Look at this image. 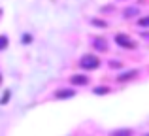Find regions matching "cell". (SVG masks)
<instances>
[{"label":"cell","mask_w":149,"mask_h":136,"mask_svg":"<svg viewBox=\"0 0 149 136\" xmlns=\"http://www.w3.org/2000/svg\"><path fill=\"white\" fill-rule=\"evenodd\" d=\"M100 64H102L100 57H96L95 53H85L79 59V66L83 70H96V68H100Z\"/></svg>","instance_id":"1"},{"label":"cell","mask_w":149,"mask_h":136,"mask_svg":"<svg viewBox=\"0 0 149 136\" xmlns=\"http://www.w3.org/2000/svg\"><path fill=\"white\" fill-rule=\"evenodd\" d=\"M140 15V8L138 6H128L127 10L123 11V17L125 19H136Z\"/></svg>","instance_id":"7"},{"label":"cell","mask_w":149,"mask_h":136,"mask_svg":"<svg viewBox=\"0 0 149 136\" xmlns=\"http://www.w3.org/2000/svg\"><path fill=\"white\" fill-rule=\"evenodd\" d=\"M0 81H2V74H0Z\"/></svg>","instance_id":"16"},{"label":"cell","mask_w":149,"mask_h":136,"mask_svg":"<svg viewBox=\"0 0 149 136\" xmlns=\"http://www.w3.org/2000/svg\"><path fill=\"white\" fill-rule=\"evenodd\" d=\"M113 40H115V44L119 45V47H123V49H136L138 47V44H136V40H132L128 34H115L113 36Z\"/></svg>","instance_id":"2"},{"label":"cell","mask_w":149,"mask_h":136,"mask_svg":"<svg viewBox=\"0 0 149 136\" xmlns=\"http://www.w3.org/2000/svg\"><path fill=\"white\" fill-rule=\"evenodd\" d=\"M10 98H11V91H10V89H8V91L4 93V96H2V98H0V106H6V104L10 102Z\"/></svg>","instance_id":"11"},{"label":"cell","mask_w":149,"mask_h":136,"mask_svg":"<svg viewBox=\"0 0 149 136\" xmlns=\"http://www.w3.org/2000/svg\"><path fill=\"white\" fill-rule=\"evenodd\" d=\"M142 136H149V134H147V133H146V134H142Z\"/></svg>","instance_id":"15"},{"label":"cell","mask_w":149,"mask_h":136,"mask_svg":"<svg viewBox=\"0 0 149 136\" xmlns=\"http://www.w3.org/2000/svg\"><path fill=\"white\" fill-rule=\"evenodd\" d=\"M109 91H111V89H109L108 85H100V87H95V89H93V93H95V95H108Z\"/></svg>","instance_id":"9"},{"label":"cell","mask_w":149,"mask_h":136,"mask_svg":"<svg viewBox=\"0 0 149 136\" xmlns=\"http://www.w3.org/2000/svg\"><path fill=\"white\" fill-rule=\"evenodd\" d=\"M77 95V91L74 87H62V89H57V91L53 93V98H57V100H68V98H72V96H76Z\"/></svg>","instance_id":"3"},{"label":"cell","mask_w":149,"mask_h":136,"mask_svg":"<svg viewBox=\"0 0 149 136\" xmlns=\"http://www.w3.org/2000/svg\"><path fill=\"white\" fill-rule=\"evenodd\" d=\"M70 83L74 87H85V85L91 83V76H87V74H74V76H70Z\"/></svg>","instance_id":"4"},{"label":"cell","mask_w":149,"mask_h":136,"mask_svg":"<svg viewBox=\"0 0 149 136\" xmlns=\"http://www.w3.org/2000/svg\"><path fill=\"white\" fill-rule=\"evenodd\" d=\"M138 25H140V27H147V25H149V19H147V17L140 19V21H138Z\"/></svg>","instance_id":"14"},{"label":"cell","mask_w":149,"mask_h":136,"mask_svg":"<svg viewBox=\"0 0 149 136\" xmlns=\"http://www.w3.org/2000/svg\"><path fill=\"white\" fill-rule=\"evenodd\" d=\"M91 23H93L95 27H100V29H106V27H108V23L102 21V19H91Z\"/></svg>","instance_id":"13"},{"label":"cell","mask_w":149,"mask_h":136,"mask_svg":"<svg viewBox=\"0 0 149 136\" xmlns=\"http://www.w3.org/2000/svg\"><path fill=\"white\" fill-rule=\"evenodd\" d=\"M93 47L96 49V51H108V40L106 38H102V36H96V38H93Z\"/></svg>","instance_id":"6"},{"label":"cell","mask_w":149,"mask_h":136,"mask_svg":"<svg viewBox=\"0 0 149 136\" xmlns=\"http://www.w3.org/2000/svg\"><path fill=\"white\" fill-rule=\"evenodd\" d=\"M109 136H134V130L132 129H115L109 133Z\"/></svg>","instance_id":"8"},{"label":"cell","mask_w":149,"mask_h":136,"mask_svg":"<svg viewBox=\"0 0 149 136\" xmlns=\"http://www.w3.org/2000/svg\"><path fill=\"white\" fill-rule=\"evenodd\" d=\"M8 45H10V38L6 34H0V51H4Z\"/></svg>","instance_id":"10"},{"label":"cell","mask_w":149,"mask_h":136,"mask_svg":"<svg viewBox=\"0 0 149 136\" xmlns=\"http://www.w3.org/2000/svg\"><path fill=\"white\" fill-rule=\"evenodd\" d=\"M140 76V70L138 68H132V70H127V72H121V74H117V83H125V81H132V80H136V77Z\"/></svg>","instance_id":"5"},{"label":"cell","mask_w":149,"mask_h":136,"mask_svg":"<svg viewBox=\"0 0 149 136\" xmlns=\"http://www.w3.org/2000/svg\"><path fill=\"white\" fill-rule=\"evenodd\" d=\"M30 42H32V34L25 32V34H23V36H21V44H23V45H29Z\"/></svg>","instance_id":"12"}]
</instances>
